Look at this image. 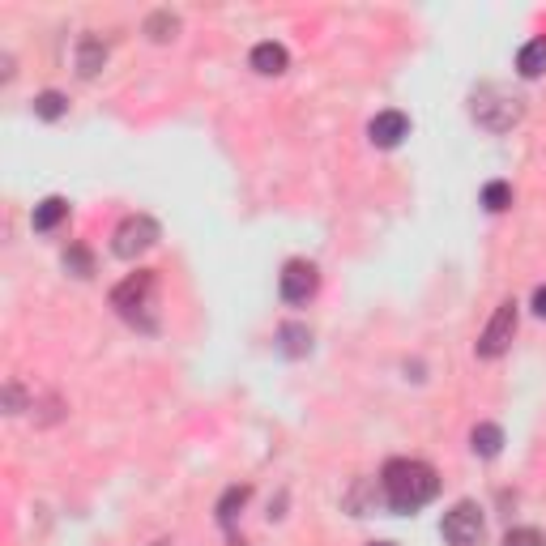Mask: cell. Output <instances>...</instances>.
Returning <instances> with one entry per match:
<instances>
[{
  "mask_svg": "<svg viewBox=\"0 0 546 546\" xmlns=\"http://www.w3.org/2000/svg\"><path fill=\"white\" fill-rule=\"evenodd\" d=\"M380 483H384V500H389L393 512H419L440 495V474L431 470L427 461L397 457V461L384 465Z\"/></svg>",
  "mask_w": 546,
  "mask_h": 546,
  "instance_id": "cell-1",
  "label": "cell"
},
{
  "mask_svg": "<svg viewBox=\"0 0 546 546\" xmlns=\"http://www.w3.org/2000/svg\"><path fill=\"white\" fill-rule=\"evenodd\" d=\"M154 291H158L154 269H137V273H128V278L116 286V291H111V308H116V312L128 320V325L154 333V329H158V320L150 316V308H154Z\"/></svg>",
  "mask_w": 546,
  "mask_h": 546,
  "instance_id": "cell-2",
  "label": "cell"
},
{
  "mask_svg": "<svg viewBox=\"0 0 546 546\" xmlns=\"http://www.w3.org/2000/svg\"><path fill=\"white\" fill-rule=\"evenodd\" d=\"M521 111H525V103L500 86H483L474 94V120L491 128V133H508V128L521 120Z\"/></svg>",
  "mask_w": 546,
  "mask_h": 546,
  "instance_id": "cell-3",
  "label": "cell"
},
{
  "mask_svg": "<svg viewBox=\"0 0 546 546\" xmlns=\"http://www.w3.org/2000/svg\"><path fill=\"white\" fill-rule=\"evenodd\" d=\"M158 244V222L146 218V214H133V218H124L116 235H111V252L120 256V261H137L141 252H150Z\"/></svg>",
  "mask_w": 546,
  "mask_h": 546,
  "instance_id": "cell-4",
  "label": "cell"
},
{
  "mask_svg": "<svg viewBox=\"0 0 546 546\" xmlns=\"http://www.w3.org/2000/svg\"><path fill=\"white\" fill-rule=\"evenodd\" d=\"M444 542L448 546H478L487 534V525H483V508H478L474 500H461L444 512Z\"/></svg>",
  "mask_w": 546,
  "mask_h": 546,
  "instance_id": "cell-5",
  "label": "cell"
},
{
  "mask_svg": "<svg viewBox=\"0 0 546 546\" xmlns=\"http://www.w3.org/2000/svg\"><path fill=\"white\" fill-rule=\"evenodd\" d=\"M512 333H517V303L512 299H504L500 308H495V316L487 320V329H483V337H478V359H500L504 350L512 346Z\"/></svg>",
  "mask_w": 546,
  "mask_h": 546,
  "instance_id": "cell-6",
  "label": "cell"
},
{
  "mask_svg": "<svg viewBox=\"0 0 546 546\" xmlns=\"http://www.w3.org/2000/svg\"><path fill=\"white\" fill-rule=\"evenodd\" d=\"M278 286H282V299H286V303H308V299L316 295V286H320L316 265H312V261H286Z\"/></svg>",
  "mask_w": 546,
  "mask_h": 546,
  "instance_id": "cell-7",
  "label": "cell"
},
{
  "mask_svg": "<svg viewBox=\"0 0 546 546\" xmlns=\"http://www.w3.org/2000/svg\"><path fill=\"white\" fill-rule=\"evenodd\" d=\"M367 137H372V146H380V150L401 146V137H410L406 111H380V116L367 124Z\"/></svg>",
  "mask_w": 546,
  "mask_h": 546,
  "instance_id": "cell-8",
  "label": "cell"
},
{
  "mask_svg": "<svg viewBox=\"0 0 546 546\" xmlns=\"http://www.w3.org/2000/svg\"><path fill=\"white\" fill-rule=\"evenodd\" d=\"M286 47L282 43H256L252 47V69L256 73H265V77H278V73H286Z\"/></svg>",
  "mask_w": 546,
  "mask_h": 546,
  "instance_id": "cell-9",
  "label": "cell"
},
{
  "mask_svg": "<svg viewBox=\"0 0 546 546\" xmlns=\"http://www.w3.org/2000/svg\"><path fill=\"white\" fill-rule=\"evenodd\" d=\"M517 73L525 77V82H534V77L546 73V35L542 39H529L521 52H517Z\"/></svg>",
  "mask_w": 546,
  "mask_h": 546,
  "instance_id": "cell-10",
  "label": "cell"
},
{
  "mask_svg": "<svg viewBox=\"0 0 546 546\" xmlns=\"http://www.w3.org/2000/svg\"><path fill=\"white\" fill-rule=\"evenodd\" d=\"M103 64H107V47H103V39L86 35L82 43H77V73H82V77H99Z\"/></svg>",
  "mask_w": 546,
  "mask_h": 546,
  "instance_id": "cell-11",
  "label": "cell"
},
{
  "mask_svg": "<svg viewBox=\"0 0 546 546\" xmlns=\"http://www.w3.org/2000/svg\"><path fill=\"white\" fill-rule=\"evenodd\" d=\"M64 218H69V201H64V197H47V201H39L35 214H30L35 231H56Z\"/></svg>",
  "mask_w": 546,
  "mask_h": 546,
  "instance_id": "cell-12",
  "label": "cell"
},
{
  "mask_svg": "<svg viewBox=\"0 0 546 546\" xmlns=\"http://www.w3.org/2000/svg\"><path fill=\"white\" fill-rule=\"evenodd\" d=\"M470 448L478 457H500V448H504V431L495 427V423H478L474 427V436H470Z\"/></svg>",
  "mask_w": 546,
  "mask_h": 546,
  "instance_id": "cell-13",
  "label": "cell"
},
{
  "mask_svg": "<svg viewBox=\"0 0 546 546\" xmlns=\"http://www.w3.org/2000/svg\"><path fill=\"white\" fill-rule=\"evenodd\" d=\"M146 35L154 43H171L175 35H180V18H175L171 9H158V13H150V18H146Z\"/></svg>",
  "mask_w": 546,
  "mask_h": 546,
  "instance_id": "cell-14",
  "label": "cell"
},
{
  "mask_svg": "<svg viewBox=\"0 0 546 546\" xmlns=\"http://www.w3.org/2000/svg\"><path fill=\"white\" fill-rule=\"evenodd\" d=\"M278 342H282V355H291V359H299V355H308L312 350V333L303 329V325H282V333H278Z\"/></svg>",
  "mask_w": 546,
  "mask_h": 546,
  "instance_id": "cell-15",
  "label": "cell"
},
{
  "mask_svg": "<svg viewBox=\"0 0 546 546\" xmlns=\"http://www.w3.org/2000/svg\"><path fill=\"white\" fill-rule=\"evenodd\" d=\"M64 111H69V103H64V94H56V90H43L35 99V116L39 120H60Z\"/></svg>",
  "mask_w": 546,
  "mask_h": 546,
  "instance_id": "cell-16",
  "label": "cell"
},
{
  "mask_svg": "<svg viewBox=\"0 0 546 546\" xmlns=\"http://www.w3.org/2000/svg\"><path fill=\"white\" fill-rule=\"evenodd\" d=\"M483 205H487L491 214L508 210V205H512V188H508V184H500V180H495V184H487V188H483Z\"/></svg>",
  "mask_w": 546,
  "mask_h": 546,
  "instance_id": "cell-17",
  "label": "cell"
},
{
  "mask_svg": "<svg viewBox=\"0 0 546 546\" xmlns=\"http://www.w3.org/2000/svg\"><path fill=\"white\" fill-rule=\"evenodd\" d=\"M504 546H546V538L538 534V529H529V525H521V529H508V538H504Z\"/></svg>",
  "mask_w": 546,
  "mask_h": 546,
  "instance_id": "cell-18",
  "label": "cell"
},
{
  "mask_svg": "<svg viewBox=\"0 0 546 546\" xmlns=\"http://www.w3.org/2000/svg\"><path fill=\"white\" fill-rule=\"evenodd\" d=\"M64 265L77 269V278H90V273H94L90 252H86V248H69V252H64Z\"/></svg>",
  "mask_w": 546,
  "mask_h": 546,
  "instance_id": "cell-19",
  "label": "cell"
},
{
  "mask_svg": "<svg viewBox=\"0 0 546 546\" xmlns=\"http://www.w3.org/2000/svg\"><path fill=\"white\" fill-rule=\"evenodd\" d=\"M5 401H9V414H18V410H22V393H18V389H13V384H9V389H5Z\"/></svg>",
  "mask_w": 546,
  "mask_h": 546,
  "instance_id": "cell-20",
  "label": "cell"
},
{
  "mask_svg": "<svg viewBox=\"0 0 546 546\" xmlns=\"http://www.w3.org/2000/svg\"><path fill=\"white\" fill-rule=\"evenodd\" d=\"M534 312L546 320V286H538V291H534Z\"/></svg>",
  "mask_w": 546,
  "mask_h": 546,
  "instance_id": "cell-21",
  "label": "cell"
},
{
  "mask_svg": "<svg viewBox=\"0 0 546 546\" xmlns=\"http://www.w3.org/2000/svg\"><path fill=\"white\" fill-rule=\"evenodd\" d=\"M372 546H393V542H372Z\"/></svg>",
  "mask_w": 546,
  "mask_h": 546,
  "instance_id": "cell-22",
  "label": "cell"
}]
</instances>
